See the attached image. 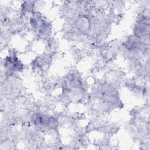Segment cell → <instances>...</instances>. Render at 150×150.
Segmentation results:
<instances>
[{
	"mask_svg": "<svg viewBox=\"0 0 150 150\" xmlns=\"http://www.w3.org/2000/svg\"><path fill=\"white\" fill-rule=\"evenodd\" d=\"M33 124L39 129H53L57 127L58 122L56 118L49 114H36L32 117Z\"/></svg>",
	"mask_w": 150,
	"mask_h": 150,
	"instance_id": "obj_1",
	"label": "cell"
}]
</instances>
